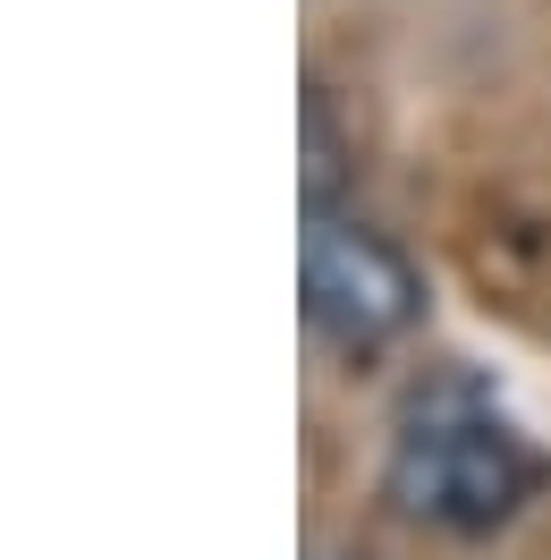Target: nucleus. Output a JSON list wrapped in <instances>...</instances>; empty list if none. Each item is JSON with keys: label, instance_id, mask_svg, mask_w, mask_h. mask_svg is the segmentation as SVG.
<instances>
[{"label": "nucleus", "instance_id": "obj_1", "mask_svg": "<svg viewBox=\"0 0 551 560\" xmlns=\"http://www.w3.org/2000/svg\"><path fill=\"white\" fill-rule=\"evenodd\" d=\"M526 476H535L526 451L476 408V390L433 383L408 399L399 451L382 467V501L415 526H442V535H492L526 501Z\"/></svg>", "mask_w": 551, "mask_h": 560}, {"label": "nucleus", "instance_id": "obj_3", "mask_svg": "<svg viewBox=\"0 0 551 560\" xmlns=\"http://www.w3.org/2000/svg\"><path fill=\"white\" fill-rule=\"evenodd\" d=\"M348 171H356V144L340 137V110H331V94H323V85H306V171H297L306 212H331V205H340Z\"/></svg>", "mask_w": 551, "mask_h": 560}, {"label": "nucleus", "instance_id": "obj_4", "mask_svg": "<svg viewBox=\"0 0 551 560\" xmlns=\"http://www.w3.org/2000/svg\"><path fill=\"white\" fill-rule=\"evenodd\" d=\"M314 560H365V552H340V544H331V552H314Z\"/></svg>", "mask_w": 551, "mask_h": 560}, {"label": "nucleus", "instance_id": "obj_2", "mask_svg": "<svg viewBox=\"0 0 551 560\" xmlns=\"http://www.w3.org/2000/svg\"><path fill=\"white\" fill-rule=\"evenodd\" d=\"M306 315L323 340H340V349H382V340H399L415 331L424 315V280L399 246L365 230V221H340V212H314L306 230Z\"/></svg>", "mask_w": 551, "mask_h": 560}]
</instances>
